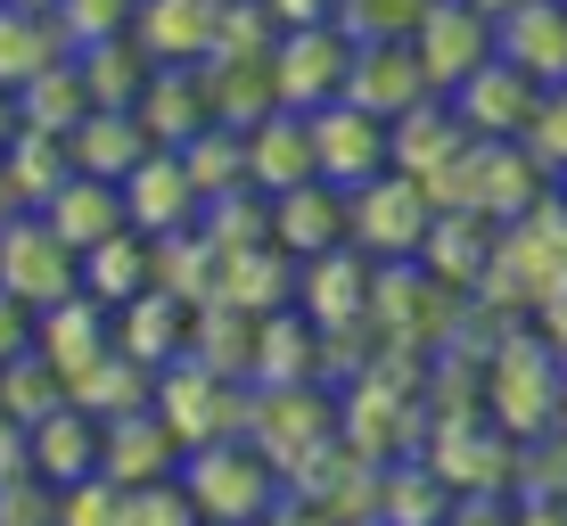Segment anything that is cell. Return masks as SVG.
Instances as JSON below:
<instances>
[{"label": "cell", "instance_id": "6da1fadb", "mask_svg": "<svg viewBox=\"0 0 567 526\" xmlns=\"http://www.w3.org/2000/svg\"><path fill=\"white\" fill-rule=\"evenodd\" d=\"M346 58H354V42H346L329 17H321V25H280V33H271V50H264L271 107H288V115L329 107L346 91Z\"/></svg>", "mask_w": 567, "mask_h": 526}, {"label": "cell", "instance_id": "7a4b0ae2", "mask_svg": "<svg viewBox=\"0 0 567 526\" xmlns=\"http://www.w3.org/2000/svg\"><path fill=\"white\" fill-rule=\"evenodd\" d=\"M173 485L189 494V510H198L206 526H247L271 502V461L239 453V444H189L182 470H173Z\"/></svg>", "mask_w": 567, "mask_h": 526}, {"label": "cell", "instance_id": "3957f363", "mask_svg": "<svg viewBox=\"0 0 567 526\" xmlns=\"http://www.w3.org/2000/svg\"><path fill=\"white\" fill-rule=\"evenodd\" d=\"M74 264H83V256H74V247L58 239L33 206H17L9 223H0V288H9L17 305H33V313L58 305L74 288Z\"/></svg>", "mask_w": 567, "mask_h": 526}, {"label": "cell", "instance_id": "277c9868", "mask_svg": "<svg viewBox=\"0 0 567 526\" xmlns=\"http://www.w3.org/2000/svg\"><path fill=\"white\" fill-rule=\"evenodd\" d=\"M427 189L420 182H403L395 165L386 173H370V182L346 189V239L370 247V256H412L420 247V230H427Z\"/></svg>", "mask_w": 567, "mask_h": 526}, {"label": "cell", "instance_id": "5b68a950", "mask_svg": "<svg viewBox=\"0 0 567 526\" xmlns=\"http://www.w3.org/2000/svg\"><path fill=\"white\" fill-rule=\"evenodd\" d=\"M148 403H156V420L173 427V444H214V436H230L239 427V395H230V370H198V354H173L165 370V386H148Z\"/></svg>", "mask_w": 567, "mask_h": 526}, {"label": "cell", "instance_id": "8992f818", "mask_svg": "<svg viewBox=\"0 0 567 526\" xmlns=\"http://www.w3.org/2000/svg\"><path fill=\"white\" fill-rule=\"evenodd\" d=\"M305 132H312V182L354 189V182H370V173H386V124L379 115L329 100V107L305 115Z\"/></svg>", "mask_w": 567, "mask_h": 526}, {"label": "cell", "instance_id": "52a82bcc", "mask_svg": "<svg viewBox=\"0 0 567 526\" xmlns=\"http://www.w3.org/2000/svg\"><path fill=\"white\" fill-rule=\"evenodd\" d=\"M494 412L511 436H535V427L559 420V345H535V338H511L494 362Z\"/></svg>", "mask_w": 567, "mask_h": 526}, {"label": "cell", "instance_id": "ba28073f", "mask_svg": "<svg viewBox=\"0 0 567 526\" xmlns=\"http://www.w3.org/2000/svg\"><path fill=\"white\" fill-rule=\"evenodd\" d=\"M412 58H420L427 91L444 100L468 66H485V58H494V25H485L477 9H461V0H427V17L412 25Z\"/></svg>", "mask_w": 567, "mask_h": 526}, {"label": "cell", "instance_id": "9c48e42d", "mask_svg": "<svg viewBox=\"0 0 567 526\" xmlns=\"http://www.w3.org/2000/svg\"><path fill=\"white\" fill-rule=\"evenodd\" d=\"M338 100H346V107H362V115H379V124H395L403 107L436 100V91H427V74H420L412 42H354V58H346V91H338Z\"/></svg>", "mask_w": 567, "mask_h": 526}, {"label": "cell", "instance_id": "30bf717a", "mask_svg": "<svg viewBox=\"0 0 567 526\" xmlns=\"http://www.w3.org/2000/svg\"><path fill=\"white\" fill-rule=\"evenodd\" d=\"M115 198H124V230H141V239H165V230H189L198 223V189H189V173L173 148H148L141 165L115 182Z\"/></svg>", "mask_w": 567, "mask_h": 526}, {"label": "cell", "instance_id": "8fae6325", "mask_svg": "<svg viewBox=\"0 0 567 526\" xmlns=\"http://www.w3.org/2000/svg\"><path fill=\"white\" fill-rule=\"evenodd\" d=\"M543 83H526L518 66H502V58H485V66H468L453 91H444V107H453V124L468 141H511L526 124V107H535Z\"/></svg>", "mask_w": 567, "mask_h": 526}, {"label": "cell", "instance_id": "7c38bea8", "mask_svg": "<svg viewBox=\"0 0 567 526\" xmlns=\"http://www.w3.org/2000/svg\"><path fill=\"white\" fill-rule=\"evenodd\" d=\"M494 58L551 91L567 74V0H511L494 17Z\"/></svg>", "mask_w": 567, "mask_h": 526}, {"label": "cell", "instance_id": "4fadbf2b", "mask_svg": "<svg viewBox=\"0 0 567 526\" xmlns=\"http://www.w3.org/2000/svg\"><path fill=\"white\" fill-rule=\"evenodd\" d=\"M264 239L280 256H329L346 239V198L329 182H297V189H271L264 198Z\"/></svg>", "mask_w": 567, "mask_h": 526}, {"label": "cell", "instance_id": "5bb4252c", "mask_svg": "<svg viewBox=\"0 0 567 526\" xmlns=\"http://www.w3.org/2000/svg\"><path fill=\"white\" fill-rule=\"evenodd\" d=\"M214 9L223 0H132V50L148 66H198L206 42H214Z\"/></svg>", "mask_w": 567, "mask_h": 526}, {"label": "cell", "instance_id": "9a60e30c", "mask_svg": "<svg viewBox=\"0 0 567 526\" xmlns=\"http://www.w3.org/2000/svg\"><path fill=\"white\" fill-rule=\"evenodd\" d=\"M239 165H247V189H297L312 182V132H305V115H288V107H271L256 115V124H239Z\"/></svg>", "mask_w": 567, "mask_h": 526}, {"label": "cell", "instance_id": "2e32d148", "mask_svg": "<svg viewBox=\"0 0 567 526\" xmlns=\"http://www.w3.org/2000/svg\"><path fill=\"white\" fill-rule=\"evenodd\" d=\"M33 354H42V362L58 370V386H66L83 362L107 354V305L83 297V288H66L58 305H42V313H33Z\"/></svg>", "mask_w": 567, "mask_h": 526}, {"label": "cell", "instance_id": "e0dca14e", "mask_svg": "<svg viewBox=\"0 0 567 526\" xmlns=\"http://www.w3.org/2000/svg\"><path fill=\"white\" fill-rule=\"evenodd\" d=\"M182 470V444H173V427L165 420H141V412H124V420H100V477L107 485H156V477H173Z\"/></svg>", "mask_w": 567, "mask_h": 526}, {"label": "cell", "instance_id": "ac0fdd59", "mask_svg": "<svg viewBox=\"0 0 567 526\" xmlns=\"http://www.w3.org/2000/svg\"><path fill=\"white\" fill-rule=\"evenodd\" d=\"M115 313L124 321H107V345L132 354L141 370H165L173 354H182V338H189V305L165 297V288H141V297H124Z\"/></svg>", "mask_w": 567, "mask_h": 526}, {"label": "cell", "instance_id": "d6986e66", "mask_svg": "<svg viewBox=\"0 0 567 526\" xmlns=\"http://www.w3.org/2000/svg\"><path fill=\"white\" fill-rule=\"evenodd\" d=\"M132 115H141V132H148L156 148H182L198 124H214V115H206V74L198 66H148Z\"/></svg>", "mask_w": 567, "mask_h": 526}, {"label": "cell", "instance_id": "ffe728a7", "mask_svg": "<svg viewBox=\"0 0 567 526\" xmlns=\"http://www.w3.org/2000/svg\"><path fill=\"white\" fill-rule=\"evenodd\" d=\"M33 214H42L74 256H83V247H100L107 230H124V198H115V182H100V173H66V182H58Z\"/></svg>", "mask_w": 567, "mask_h": 526}, {"label": "cell", "instance_id": "44dd1931", "mask_svg": "<svg viewBox=\"0 0 567 526\" xmlns=\"http://www.w3.org/2000/svg\"><path fill=\"white\" fill-rule=\"evenodd\" d=\"M25 470H42L50 485H74L100 470V420L74 412V403H58V412H42L25 427Z\"/></svg>", "mask_w": 567, "mask_h": 526}, {"label": "cell", "instance_id": "7402d4cb", "mask_svg": "<svg viewBox=\"0 0 567 526\" xmlns=\"http://www.w3.org/2000/svg\"><path fill=\"white\" fill-rule=\"evenodd\" d=\"M148 132H141V115L132 107H91L83 124L66 132V157H74V173H100V182H124L132 165L148 157Z\"/></svg>", "mask_w": 567, "mask_h": 526}, {"label": "cell", "instance_id": "603a6c76", "mask_svg": "<svg viewBox=\"0 0 567 526\" xmlns=\"http://www.w3.org/2000/svg\"><path fill=\"white\" fill-rule=\"evenodd\" d=\"M58 58H74V42L58 33L50 9H9L0 0V91H25L42 66H58Z\"/></svg>", "mask_w": 567, "mask_h": 526}, {"label": "cell", "instance_id": "cb8c5ba5", "mask_svg": "<svg viewBox=\"0 0 567 526\" xmlns=\"http://www.w3.org/2000/svg\"><path fill=\"white\" fill-rule=\"evenodd\" d=\"M148 379H156V370H141L132 354H115V345H107L100 362H83L66 379V403H74V412H91V420H124V412H141V403H148Z\"/></svg>", "mask_w": 567, "mask_h": 526}, {"label": "cell", "instance_id": "d4e9b609", "mask_svg": "<svg viewBox=\"0 0 567 526\" xmlns=\"http://www.w3.org/2000/svg\"><path fill=\"white\" fill-rule=\"evenodd\" d=\"M66 173H74V157H66V141H58V132H25V124H17L9 148H0V182H9L17 206H42Z\"/></svg>", "mask_w": 567, "mask_h": 526}, {"label": "cell", "instance_id": "484cf974", "mask_svg": "<svg viewBox=\"0 0 567 526\" xmlns=\"http://www.w3.org/2000/svg\"><path fill=\"white\" fill-rule=\"evenodd\" d=\"M74 280H83V297H100V305L141 297V288H148V239H141V230H107L100 247H83Z\"/></svg>", "mask_w": 567, "mask_h": 526}, {"label": "cell", "instance_id": "4316f807", "mask_svg": "<svg viewBox=\"0 0 567 526\" xmlns=\"http://www.w3.org/2000/svg\"><path fill=\"white\" fill-rule=\"evenodd\" d=\"M74 74H83V100L91 107H132L148 83V58L132 50V33H107V42H83L74 50Z\"/></svg>", "mask_w": 567, "mask_h": 526}, {"label": "cell", "instance_id": "83f0119b", "mask_svg": "<svg viewBox=\"0 0 567 526\" xmlns=\"http://www.w3.org/2000/svg\"><path fill=\"white\" fill-rule=\"evenodd\" d=\"M9 100H17V124H25V132H58V141H66V132L91 115V100H83V74H74V58L42 66L25 91H9Z\"/></svg>", "mask_w": 567, "mask_h": 526}, {"label": "cell", "instance_id": "f1b7e54d", "mask_svg": "<svg viewBox=\"0 0 567 526\" xmlns=\"http://www.w3.org/2000/svg\"><path fill=\"white\" fill-rule=\"evenodd\" d=\"M305 288H312V305H321V321H370V271L354 256H305Z\"/></svg>", "mask_w": 567, "mask_h": 526}, {"label": "cell", "instance_id": "f546056e", "mask_svg": "<svg viewBox=\"0 0 567 526\" xmlns=\"http://www.w3.org/2000/svg\"><path fill=\"white\" fill-rule=\"evenodd\" d=\"M58 403H66V395H58V370H50L42 354H33V345H25V354H9V362H0V420L33 427L42 412H58Z\"/></svg>", "mask_w": 567, "mask_h": 526}, {"label": "cell", "instance_id": "4dcf8cb0", "mask_svg": "<svg viewBox=\"0 0 567 526\" xmlns=\"http://www.w3.org/2000/svg\"><path fill=\"white\" fill-rule=\"evenodd\" d=\"M420 17H427V0H338L329 25H338L346 42H412Z\"/></svg>", "mask_w": 567, "mask_h": 526}, {"label": "cell", "instance_id": "1f68e13d", "mask_svg": "<svg viewBox=\"0 0 567 526\" xmlns=\"http://www.w3.org/2000/svg\"><path fill=\"white\" fill-rule=\"evenodd\" d=\"M511 141L535 157L543 182H559V165H567V100H559V83L551 91H535V107H526V124L511 132Z\"/></svg>", "mask_w": 567, "mask_h": 526}, {"label": "cell", "instance_id": "d6a6232c", "mask_svg": "<svg viewBox=\"0 0 567 526\" xmlns=\"http://www.w3.org/2000/svg\"><path fill=\"white\" fill-rule=\"evenodd\" d=\"M58 526H124V485H107L100 470L58 485Z\"/></svg>", "mask_w": 567, "mask_h": 526}, {"label": "cell", "instance_id": "836d02e7", "mask_svg": "<svg viewBox=\"0 0 567 526\" xmlns=\"http://www.w3.org/2000/svg\"><path fill=\"white\" fill-rule=\"evenodd\" d=\"M50 17H58V33L83 50V42H107V33L132 25V0H50Z\"/></svg>", "mask_w": 567, "mask_h": 526}, {"label": "cell", "instance_id": "e575fe53", "mask_svg": "<svg viewBox=\"0 0 567 526\" xmlns=\"http://www.w3.org/2000/svg\"><path fill=\"white\" fill-rule=\"evenodd\" d=\"M124 526H198V510L173 477H156V485H124Z\"/></svg>", "mask_w": 567, "mask_h": 526}, {"label": "cell", "instance_id": "d590c367", "mask_svg": "<svg viewBox=\"0 0 567 526\" xmlns=\"http://www.w3.org/2000/svg\"><path fill=\"white\" fill-rule=\"evenodd\" d=\"M25 345H33V305H17L9 288H0V362L25 354Z\"/></svg>", "mask_w": 567, "mask_h": 526}, {"label": "cell", "instance_id": "8d00e7d4", "mask_svg": "<svg viewBox=\"0 0 567 526\" xmlns=\"http://www.w3.org/2000/svg\"><path fill=\"white\" fill-rule=\"evenodd\" d=\"M256 9L271 17V33H280V25H321V17L338 9V0H256Z\"/></svg>", "mask_w": 567, "mask_h": 526}, {"label": "cell", "instance_id": "74e56055", "mask_svg": "<svg viewBox=\"0 0 567 526\" xmlns=\"http://www.w3.org/2000/svg\"><path fill=\"white\" fill-rule=\"evenodd\" d=\"M17 470H25V427L0 420V477H17Z\"/></svg>", "mask_w": 567, "mask_h": 526}, {"label": "cell", "instance_id": "f35d334b", "mask_svg": "<svg viewBox=\"0 0 567 526\" xmlns=\"http://www.w3.org/2000/svg\"><path fill=\"white\" fill-rule=\"evenodd\" d=\"M9 132H17V100L0 91V148H9Z\"/></svg>", "mask_w": 567, "mask_h": 526}, {"label": "cell", "instance_id": "ab89813d", "mask_svg": "<svg viewBox=\"0 0 567 526\" xmlns=\"http://www.w3.org/2000/svg\"><path fill=\"white\" fill-rule=\"evenodd\" d=\"M461 9H477V17H485V25H494V17H502V9H511V0H461Z\"/></svg>", "mask_w": 567, "mask_h": 526}, {"label": "cell", "instance_id": "60d3db41", "mask_svg": "<svg viewBox=\"0 0 567 526\" xmlns=\"http://www.w3.org/2000/svg\"><path fill=\"white\" fill-rule=\"evenodd\" d=\"M9 214H17V198H9V182H0V223H9Z\"/></svg>", "mask_w": 567, "mask_h": 526}, {"label": "cell", "instance_id": "b9f144b4", "mask_svg": "<svg viewBox=\"0 0 567 526\" xmlns=\"http://www.w3.org/2000/svg\"><path fill=\"white\" fill-rule=\"evenodd\" d=\"M9 9H50V0H9Z\"/></svg>", "mask_w": 567, "mask_h": 526}]
</instances>
